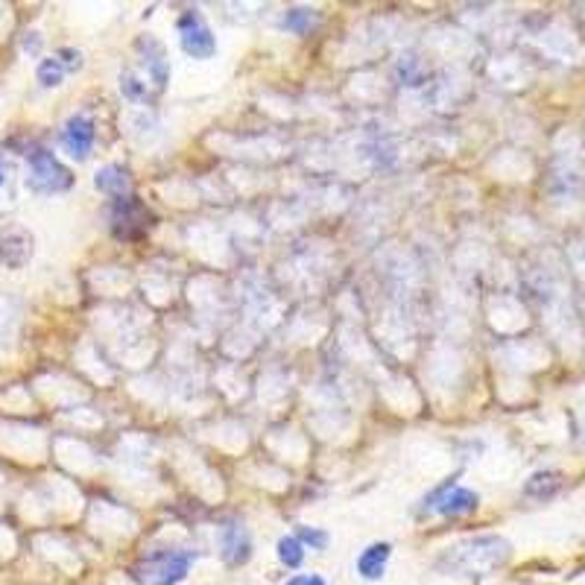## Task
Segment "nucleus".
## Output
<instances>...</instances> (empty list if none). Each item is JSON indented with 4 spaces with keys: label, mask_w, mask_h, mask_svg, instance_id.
<instances>
[{
    "label": "nucleus",
    "mask_w": 585,
    "mask_h": 585,
    "mask_svg": "<svg viewBox=\"0 0 585 585\" xmlns=\"http://www.w3.org/2000/svg\"><path fill=\"white\" fill-rule=\"evenodd\" d=\"M512 556V545L498 533H486V536H474L463 539L454 547H448L439 559V568L454 574V577H466V580H486L492 577L498 568H504Z\"/></svg>",
    "instance_id": "f257e3e1"
},
{
    "label": "nucleus",
    "mask_w": 585,
    "mask_h": 585,
    "mask_svg": "<svg viewBox=\"0 0 585 585\" xmlns=\"http://www.w3.org/2000/svg\"><path fill=\"white\" fill-rule=\"evenodd\" d=\"M194 559V550H185V547L153 550L135 562L132 577L141 585H179L188 577Z\"/></svg>",
    "instance_id": "f03ea898"
},
{
    "label": "nucleus",
    "mask_w": 585,
    "mask_h": 585,
    "mask_svg": "<svg viewBox=\"0 0 585 585\" xmlns=\"http://www.w3.org/2000/svg\"><path fill=\"white\" fill-rule=\"evenodd\" d=\"M74 188V173L50 150H33L27 156V191L39 196L65 194Z\"/></svg>",
    "instance_id": "7ed1b4c3"
},
{
    "label": "nucleus",
    "mask_w": 585,
    "mask_h": 585,
    "mask_svg": "<svg viewBox=\"0 0 585 585\" xmlns=\"http://www.w3.org/2000/svg\"><path fill=\"white\" fill-rule=\"evenodd\" d=\"M153 211L138 199V196H126V199H115L112 205V232L120 240H135L153 226Z\"/></svg>",
    "instance_id": "20e7f679"
},
{
    "label": "nucleus",
    "mask_w": 585,
    "mask_h": 585,
    "mask_svg": "<svg viewBox=\"0 0 585 585\" xmlns=\"http://www.w3.org/2000/svg\"><path fill=\"white\" fill-rule=\"evenodd\" d=\"M176 30H179V44H182V50H185L191 59H211V56L217 53V39H214L211 27L205 24V18H202L199 12H194V9H188V12L179 15Z\"/></svg>",
    "instance_id": "39448f33"
},
{
    "label": "nucleus",
    "mask_w": 585,
    "mask_h": 585,
    "mask_svg": "<svg viewBox=\"0 0 585 585\" xmlns=\"http://www.w3.org/2000/svg\"><path fill=\"white\" fill-rule=\"evenodd\" d=\"M480 507V495L471 492L466 486H457L454 477L448 483H442L430 498H425V507L422 509H436L439 515L445 518H457V515H468Z\"/></svg>",
    "instance_id": "423d86ee"
},
{
    "label": "nucleus",
    "mask_w": 585,
    "mask_h": 585,
    "mask_svg": "<svg viewBox=\"0 0 585 585\" xmlns=\"http://www.w3.org/2000/svg\"><path fill=\"white\" fill-rule=\"evenodd\" d=\"M36 255V237L24 226L0 229V264L6 270H24Z\"/></svg>",
    "instance_id": "0eeeda50"
},
{
    "label": "nucleus",
    "mask_w": 585,
    "mask_h": 585,
    "mask_svg": "<svg viewBox=\"0 0 585 585\" xmlns=\"http://www.w3.org/2000/svg\"><path fill=\"white\" fill-rule=\"evenodd\" d=\"M94 135H97L94 132V120L85 112H77V115H71L65 120V126L59 132V144L74 161H85V158L91 156V150H94Z\"/></svg>",
    "instance_id": "6e6552de"
},
{
    "label": "nucleus",
    "mask_w": 585,
    "mask_h": 585,
    "mask_svg": "<svg viewBox=\"0 0 585 585\" xmlns=\"http://www.w3.org/2000/svg\"><path fill=\"white\" fill-rule=\"evenodd\" d=\"M217 545H220V556L226 565H246L252 559V536L249 530L240 524V521H226L220 527V536H217Z\"/></svg>",
    "instance_id": "1a4fd4ad"
},
{
    "label": "nucleus",
    "mask_w": 585,
    "mask_h": 585,
    "mask_svg": "<svg viewBox=\"0 0 585 585\" xmlns=\"http://www.w3.org/2000/svg\"><path fill=\"white\" fill-rule=\"evenodd\" d=\"M138 50H141V65L147 68L150 82L156 85V91H164V85L170 79V62L164 56V47L156 39H141Z\"/></svg>",
    "instance_id": "9d476101"
},
{
    "label": "nucleus",
    "mask_w": 585,
    "mask_h": 585,
    "mask_svg": "<svg viewBox=\"0 0 585 585\" xmlns=\"http://www.w3.org/2000/svg\"><path fill=\"white\" fill-rule=\"evenodd\" d=\"M94 188L100 194L112 196V199H126L132 196V179L129 170L123 164H106L94 173Z\"/></svg>",
    "instance_id": "9b49d317"
},
{
    "label": "nucleus",
    "mask_w": 585,
    "mask_h": 585,
    "mask_svg": "<svg viewBox=\"0 0 585 585\" xmlns=\"http://www.w3.org/2000/svg\"><path fill=\"white\" fill-rule=\"evenodd\" d=\"M390 556H392L390 542H375V545H369L360 556H357V574H360L363 580H369V583L381 580L384 571H387Z\"/></svg>",
    "instance_id": "f8f14e48"
},
{
    "label": "nucleus",
    "mask_w": 585,
    "mask_h": 585,
    "mask_svg": "<svg viewBox=\"0 0 585 585\" xmlns=\"http://www.w3.org/2000/svg\"><path fill=\"white\" fill-rule=\"evenodd\" d=\"M562 486H565V477L559 471H553V468H545V471H536V474L527 477L524 495L533 498V501H550L553 495L562 492Z\"/></svg>",
    "instance_id": "ddd939ff"
},
{
    "label": "nucleus",
    "mask_w": 585,
    "mask_h": 585,
    "mask_svg": "<svg viewBox=\"0 0 585 585\" xmlns=\"http://www.w3.org/2000/svg\"><path fill=\"white\" fill-rule=\"evenodd\" d=\"M68 77V71H65V65L56 59V53L53 56H44L39 62V68H36V79H39L41 88H59L62 82Z\"/></svg>",
    "instance_id": "4468645a"
},
{
    "label": "nucleus",
    "mask_w": 585,
    "mask_h": 585,
    "mask_svg": "<svg viewBox=\"0 0 585 585\" xmlns=\"http://www.w3.org/2000/svg\"><path fill=\"white\" fill-rule=\"evenodd\" d=\"M275 553H278L281 565H287V568H299L305 562V545L296 536H281L275 545Z\"/></svg>",
    "instance_id": "2eb2a0df"
},
{
    "label": "nucleus",
    "mask_w": 585,
    "mask_h": 585,
    "mask_svg": "<svg viewBox=\"0 0 585 585\" xmlns=\"http://www.w3.org/2000/svg\"><path fill=\"white\" fill-rule=\"evenodd\" d=\"M313 24H316V12H313V9L296 6V9H290V12L284 15V30H290V33H296V36L311 33Z\"/></svg>",
    "instance_id": "dca6fc26"
},
{
    "label": "nucleus",
    "mask_w": 585,
    "mask_h": 585,
    "mask_svg": "<svg viewBox=\"0 0 585 585\" xmlns=\"http://www.w3.org/2000/svg\"><path fill=\"white\" fill-rule=\"evenodd\" d=\"M120 94L132 103H147L150 100V91H147V82L135 77L132 71H123L120 74Z\"/></svg>",
    "instance_id": "f3484780"
},
{
    "label": "nucleus",
    "mask_w": 585,
    "mask_h": 585,
    "mask_svg": "<svg viewBox=\"0 0 585 585\" xmlns=\"http://www.w3.org/2000/svg\"><path fill=\"white\" fill-rule=\"evenodd\" d=\"M296 539L311 550H325L328 547V533L325 530H316V527H296Z\"/></svg>",
    "instance_id": "a211bd4d"
},
{
    "label": "nucleus",
    "mask_w": 585,
    "mask_h": 585,
    "mask_svg": "<svg viewBox=\"0 0 585 585\" xmlns=\"http://www.w3.org/2000/svg\"><path fill=\"white\" fill-rule=\"evenodd\" d=\"M56 59L65 65L68 74H77V71H82V65H85V59H82V53H79L77 47H59L56 50Z\"/></svg>",
    "instance_id": "6ab92c4d"
},
{
    "label": "nucleus",
    "mask_w": 585,
    "mask_h": 585,
    "mask_svg": "<svg viewBox=\"0 0 585 585\" xmlns=\"http://www.w3.org/2000/svg\"><path fill=\"white\" fill-rule=\"evenodd\" d=\"M30 36H33V39H27V41H24V50H27V53H33V56H36V53H39L41 39H39V33H30Z\"/></svg>",
    "instance_id": "aec40b11"
},
{
    "label": "nucleus",
    "mask_w": 585,
    "mask_h": 585,
    "mask_svg": "<svg viewBox=\"0 0 585 585\" xmlns=\"http://www.w3.org/2000/svg\"><path fill=\"white\" fill-rule=\"evenodd\" d=\"M311 583V577H293V580H287L284 585H308Z\"/></svg>",
    "instance_id": "412c9836"
},
{
    "label": "nucleus",
    "mask_w": 585,
    "mask_h": 585,
    "mask_svg": "<svg viewBox=\"0 0 585 585\" xmlns=\"http://www.w3.org/2000/svg\"><path fill=\"white\" fill-rule=\"evenodd\" d=\"M6 173H9V167H6V161L0 158V185L6 182Z\"/></svg>",
    "instance_id": "4be33fe9"
},
{
    "label": "nucleus",
    "mask_w": 585,
    "mask_h": 585,
    "mask_svg": "<svg viewBox=\"0 0 585 585\" xmlns=\"http://www.w3.org/2000/svg\"><path fill=\"white\" fill-rule=\"evenodd\" d=\"M308 585H325V580H322V577H311V583Z\"/></svg>",
    "instance_id": "5701e85b"
},
{
    "label": "nucleus",
    "mask_w": 585,
    "mask_h": 585,
    "mask_svg": "<svg viewBox=\"0 0 585 585\" xmlns=\"http://www.w3.org/2000/svg\"><path fill=\"white\" fill-rule=\"evenodd\" d=\"M583 439H585V410H583Z\"/></svg>",
    "instance_id": "b1692460"
}]
</instances>
